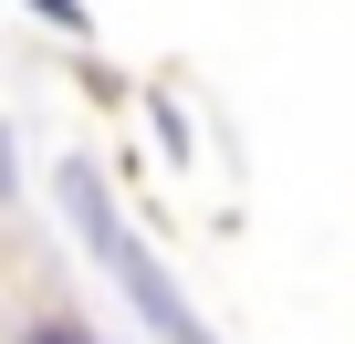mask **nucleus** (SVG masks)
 I'll use <instances>...</instances> for the list:
<instances>
[{
  "instance_id": "nucleus-1",
  "label": "nucleus",
  "mask_w": 355,
  "mask_h": 344,
  "mask_svg": "<svg viewBox=\"0 0 355 344\" xmlns=\"http://www.w3.org/2000/svg\"><path fill=\"white\" fill-rule=\"evenodd\" d=\"M63 199H73V219H84V240L105 251V271H115V282L136 292V313H146V323H157L167 344H220V334H209V323H199L189 302H178V282H167V271L146 261V240H136V230H125V219L105 209V188L84 178V167H73V178H63Z\"/></svg>"
},
{
  "instance_id": "nucleus-2",
  "label": "nucleus",
  "mask_w": 355,
  "mask_h": 344,
  "mask_svg": "<svg viewBox=\"0 0 355 344\" xmlns=\"http://www.w3.org/2000/svg\"><path fill=\"white\" fill-rule=\"evenodd\" d=\"M32 11H42L53 32H84V0H32Z\"/></svg>"
},
{
  "instance_id": "nucleus-3",
  "label": "nucleus",
  "mask_w": 355,
  "mask_h": 344,
  "mask_svg": "<svg viewBox=\"0 0 355 344\" xmlns=\"http://www.w3.org/2000/svg\"><path fill=\"white\" fill-rule=\"evenodd\" d=\"M32 344H84V334H32Z\"/></svg>"
}]
</instances>
